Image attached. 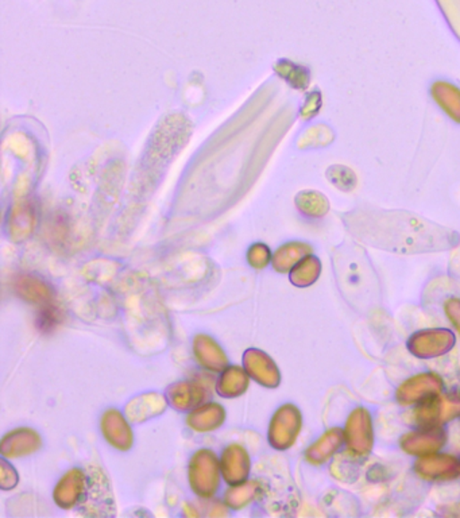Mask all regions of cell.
<instances>
[{
    "label": "cell",
    "mask_w": 460,
    "mask_h": 518,
    "mask_svg": "<svg viewBox=\"0 0 460 518\" xmlns=\"http://www.w3.org/2000/svg\"><path fill=\"white\" fill-rule=\"evenodd\" d=\"M321 107H323V98H321V92L319 89H313L312 92L307 95V99H305L304 105L302 107V116L307 121L315 118L319 113H320Z\"/></svg>",
    "instance_id": "7c38bea8"
},
{
    "label": "cell",
    "mask_w": 460,
    "mask_h": 518,
    "mask_svg": "<svg viewBox=\"0 0 460 518\" xmlns=\"http://www.w3.org/2000/svg\"><path fill=\"white\" fill-rule=\"evenodd\" d=\"M430 95L444 115L460 124V87L447 80H436L430 84Z\"/></svg>",
    "instance_id": "7a4b0ae2"
},
{
    "label": "cell",
    "mask_w": 460,
    "mask_h": 518,
    "mask_svg": "<svg viewBox=\"0 0 460 518\" xmlns=\"http://www.w3.org/2000/svg\"><path fill=\"white\" fill-rule=\"evenodd\" d=\"M414 382H416L417 387L420 386H430V385H439V381L438 379L435 378V377L432 376H420V377H414ZM401 393H404L403 397L404 400L403 403H412V401H416L414 400V398H419L420 395H425V397H428V395H433V393L435 392H430V390H425V392H422V390L417 389L416 390V386H412V384H406L404 385L403 387H401Z\"/></svg>",
    "instance_id": "30bf717a"
},
{
    "label": "cell",
    "mask_w": 460,
    "mask_h": 518,
    "mask_svg": "<svg viewBox=\"0 0 460 518\" xmlns=\"http://www.w3.org/2000/svg\"><path fill=\"white\" fill-rule=\"evenodd\" d=\"M416 470L422 477L428 480H449L459 474L460 463L451 456H430L420 461Z\"/></svg>",
    "instance_id": "277c9868"
},
{
    "label": "cell",
    "mask_w": 460,
    "mask_h": 518,
    "mask_svg": "<svg viewBox=\"0 0 460 518\" xmlns=\"http://www.w3.org/2000/svg\"><path fill=\"white\" fill-rule=\"evenodd\" d=\"M311 251L312 249H311L310 244L292 242L278 251L277 257L284 267H289L291 265L302 261V258L307 257Z\"/></svg>",
    "instance_id": "9c48e42d"
},
{
    "label": "cell",
    "mask_w": 460,
    "mask_h": 518,
    "mask_svg": "<svg viewBox=\"0 0 460 518\" xmlns=\"http://www.w3.org/2000/svg\"><path fill=\"white\" fill-rule=\"evenodd\" d=\"M278 74L285 80L288 84H291L294 89L304 91L310 87L311 72L307 66L299 65V64L292 63V61L283 60L276 66Z\"/></svg>",
    "instance_id": "52a82bcc"
},
{
    "label": "cell",
    "mask_w": 460,
    "mask_h": 518,
    "mask_svg": "<svg viewBox=\"0 0 460 518\" xmlns=\"http://www.w3.org/2000/svg\"><path fill=\"white\" fill-rule=\"evenodd\" d=\"M354 235L371 246L398 252L444 250L454 234L417 215L400 211H354L345 217Z\"/></svg>",
    "instance_id": "6da1fadb"
},
{
    "label": "cell",
    "mask_w": 460,
    "mask_h": 518,
    "mask_svg": "<svg viewBox=\"0 0 460 518\" xmlns=\"http://www.w3.org/2000/svg\"><path fill=\"white\" fill-rule=\"evenodd\" d=\"M320 269L321 265L318 258L307 255L297 265L296 269H294V276H296V278L299 277L300 280H304L305 284H310L319 277Z\"/></svg>",
    "instance_id": "8fae6325"
},
{
    "label": "cell",
    "mask_w": 460,
    "mask_h": 518,
    "mask_svg": "<svg viewBox=\"0 0 460 518\" xmlns=\"http://www.w3.org/2000/svg\"><path fill=\"white\" fill-rule=\"evenodd\" d=\"M297 208L308 217H323L328 214L329 204L326 195L319 191H302L296 198Z\"/></svg>",
    "instance_id": "8992f818"
},
{
    "label": "cell",
    "mask_w": 460,
    "mask_h": 518,
    "mask_svg": "<svg viewBox=\"0 0 460 518\" xmlns=\"http://www.w3.org/2000/svg\"><path fill=\"white\" fill-rule=\"evenodd\" d=\"M444 437L441 430H422L419 434L409 435L404 437V448L409 453H430L439 450L443 446Z\"/></svg>",
    "instance_id": "5b68a950"
},
{
    "label": "cell",
    "mask_w": 460,
    "mask_h": 518,
    "mask_svg": "<svg viewBox=\"0 0 460 518\" xmlns=\"http://www.w3.org/2000/svg\"><path fill=\"white\" fill-rule=\"evenodd\" d=\"M327 180L342 192H353L358 184V177L351 167L345 165H332L327 169Z\"/></svg>",
    "instance_id": "ba28073f"
},
{
    "label": "cell",
    "mask_w": 460,
    "mask_h": 518,
    "mask_svg": "<svg viewBox=\"0 0 460 518\" xmlns=\"http://www.w3.org/2000/svg\"><path fill=\"white\" fill-rule=\"evenodd\" d=\"M347 434L348 440H350V447H353L355 453H367V451L371 450V420H369V414L364 412V409H358L353 414V417H350Z\"/></svg>",
    "instance_id": "3957f363"
}]
</instances>
